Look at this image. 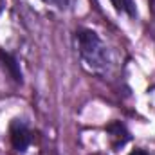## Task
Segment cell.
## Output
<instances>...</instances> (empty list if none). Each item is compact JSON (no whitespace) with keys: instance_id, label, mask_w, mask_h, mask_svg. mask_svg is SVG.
Returning <instances> with one entry per match:
<instances>
[{"instance_id":"cell-1","label":"cell","mask_w":155,"mask_h":155,"mask_svg":"<svg viewBox=\"0 0 155 155\" xmlns=\"http://www.w3.org/2000/svg\"><path fill=\"white\" fill-rule=\"evenodd\" d=\"M76 45L78 52L83 60V63L96 74H105L110 69V52L108 47L103 43V40L97 36L92 29H78L76 31Z\"/></svg>"},{"instance_id":"cell-2","label":"cell","mask_w":155,"mask_h":155,"mask_svg":"<svg viewBox=\"0 0 155 155\" xmlns=\"http://www.w3.org/2000/svg\"><path fill=\"white\" fill-rule=\"evenodd\" d=\"M9 141H11V146L20 153H24L31 146L33 134L22 119H13L9 123Z\"/></svg>"},{"instance_id":"cell-3","label":"cell","mask_w":155,"mask_h":155,"mask_svg":"<svg viewBox=\"0 0 155 155\" xmlns=\"http://www.w3.org/2000/svg\"><path fill=\"white\" fill-rule=\"evenodd\" d=\"M105 132H107L108 137H110V146H112L114 152H119V150L132 139L130 130H128L126 124L121 123V121H112V123H108V124L105 126Z\"/></svg>"},{"instance_id":"cell-4","label":"cell","mask_w":155,"mask_h":155,"mask_svg":"<svg viewBox=\"0 0 155 155\" xmlns=\"http://www.w3.org/2000/svg\"><path fill=\"white\" fill-rule=\"evenodd\" d=\"M0 65L5 69V72L11 76V79L15 83H24V74H22V69H20V63L18 60L11 54V52H5V51H0Z\"/></svg>"},{"instance_id":"cell-5","label":"cell","mask_w":155,"mask_h":155,"mask_svg":"<svg viewBox=\"0 0 155 155\" xmlns=\"http://www.w3.org/2000/svg\"><path fill=\"white\" fill-rule=\"evenodd\" d=\"M110 2L116 7V11L128 15L130 18H137V7L134 0H110Z\"/></svg>"},{"instance_id":"cell-6","label":"cell","mask_w":155,"mask_h":155,"mask_svg":"<svg viewBox=\"0 0 155 155\" xmlns=\"http://www.w3.org/2000/svg\"><path fill=\"white\" fill-rule=\"evenodd\" d=\"M41 2L47 5H52L56 9H67L71 5V0H41Z\"/></svg>"},{"instance_id":"cell-7","label":"cell","mask_w":155,"mask_h":155,"mask_svg":"<svg viewBox=\"0 0 155 155\" xmlns=\"http://www.w3.org/2000/svg\"><path fill=\"white\" fill-rule=\"evenodd\" d=\"M128 155H150V153L146 150H143V148H135V150H132Z\"/></svg>"},{"instance_id":"cell-8","label":"cell","mask_w":155,"mask_h":155,"mask_svg":"<svg viewBox=\"0 0 155 155\" xmlns=\"http://www.w3.org/2000/svg\"><path fill=\"white\" fill-rule=\"evenodd\" d=\"M150 4H152V11H153V15H155V0H150Z\"/></svg>"}]
</instances>
